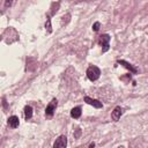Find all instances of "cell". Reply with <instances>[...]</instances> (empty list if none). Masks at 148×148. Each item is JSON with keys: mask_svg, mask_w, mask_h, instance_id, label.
<instances>
[{"mask_svg": "<svg viewBox=\"0 0 148 148\" xmlns=\"http://www.w3.org/2000/svg\"><path fill=\"white\" fill-rule=\"evenodd\" d=\"M99 25H101V23H99V22H95V23H94V25H92V29H94V31H98V29H99Z\"/></svg>", "mask_w": 148, "mask_h": 148, "instance_id": "cell-12", "label": "cell"}, {"mask_svg": "<svg viewBox=\"0 0 148 148\" xmlns=\"http://www.w3.org/2000/svg\"><path fill=\"white\" fill-rule=\"evenodd\" d=\"M99 75H101V71H99L98 67H96V66L88 67V69H87V76H88V79L90 81H96L99 77Z\"/></svg>", "mask_w": 148, "mask_h": 148, "instance_id": "cell-1", "label": "cell"}, {"mask_svg": "<svg viewBox=\"0 0 148 148\" xmlns=\"http://www.w3.org/2000/svg\"><path fill=\"white\" fill-rule=\"evenodd\" d=\"M67 146V138L65 135H60L53 143V148H66Z\"/></svg>", "mask_w": 148, "mask_h": 148, "instance_id": "cell-3", "label": "cell"}, {"mask_svg": "<svg viewBox=\"0 0 148 148\" xmlns=\"http://www.w3.org/2000/svg\"><path fill=\"white\" fill-rule=\"evenodd\" d=\"M109 42H110V36H109L108 34L99 36V44H102L104 52L109 50V46H110V45H109Z\"/></svg>", "mask_w": 148, "mask_h": 148, "instance_id": "cell-4", "label": "cell"}, {"mask_svg": "<svg viewBox=\"0 0 148 148\" xmlns=\"http://www.w3.org/2000/svg\"><path fill=\"white\" fill-rule=\"evenodd\" d=\"M118 64H120V65H123L124 67H126L127 69H130V71H131L133 74H135V73L138 72L135 67H133L131 64H128V62H127V61H125V60H118Z\"/></svg>", "mask_w": 148, "mask_h": 148, "instance_id": "cell-8", "label": "cell"}, {"mask_svg": "<svg viewBox=\"0 0 148 148\" xmlns=\"http://www.w3.org/2000/svg\"><path fill=\"white\" fill-rule=\"evenodd\" d=\"M120 148H123V147H120Z\"/></svg>", "mask_w": 148, "mask_h": 148, "instance_id": "cell-15", "label": "cell"}, {"mask_svg": "<svg viewBox=\"0 0 148 148\" xmlns=\"http://www.w3.org/2000/svg\"><path fill=\"white\" fill-rule=\"evenodd\" d=\"M81 112H82V111H81V108H80V106H76V108L72 109V111H71V117L74 118V119H77V118H80Z\"/></svg>", "mask_w": 148, "mask_h": 148, "instance_id": "cell-9", "label": "cell"}, {"mask_svg": "<svg viewBox=\"0 0 148 148\" xmlns=\"http://www.w3.org/2000/svg\"><path fill=\"white\" fill-rule=\"evenodd\" d=\"M24 117H25V119H30L32 117V108L30 105L24 106Z\"/></svg>", "mask_w": 148, "mask_h": 148, "instance_id": "cell-10", "label": "cell"}, {"mask_svg": "<svg viewBox=\"0 0 148 148\" xmlns=\"http://www.w3.org/2000/svg\"><path fill=\"white\" fill-rule=\"evenodd\" d=\"M45 28L47 29V31L49 32H51L52 31V29H51V18L47 16V20H46V24H45Z\"/></svg>", "mask_w": 148, "mask_h": 148, "instance_id": "cell-11", "label": "cell"}, {"mask_svg": "<svg viewBox=\"0 0 148 148\" xmlns=\"http://www.w3.org/2000/svg\"><path fill=\"white\" fill-rule=\"evenodd\" d=\"M121 113H123V110H121V108H120V106H116V108L113 109V111H112V114H111V117H112V119H113L114 121H117V120L120 118Z\"/></svg>", "mask_w": 148, "mask_h": 148, "instance_id": "cell-6", "label": "cell"}, {"mask_svg": "<svg viewBox=\"0 0 148 148\" xmlns=\"http://www.w3.org/2000/svg\"><path fill=\"white\" fill-rule=\"evenodd\" d=\"M79 135H80V130H77V132H76V134H75V136H76V138H77V136H79Z\"/></svg>", "mask_w": 148, "mask_h": 148, "instance_id": "cell-13", "label": "cell"}, {"mask_svg": "<svg viewBox=\"0 0 148 148\" xmlns=\"http://www.w3.org/2000/svg\"><path fill=\"white\" fill-rule=\"evenodd\" d=\"M8 125L13 128H16L18 125H20V121H18V118L16 116H12L8 118Z\"/></svg>", "mask_w": 148, "mask_h": 148, "instance_id": "cell-7", "label": "cell"}, {"mask_svg": "<svg viewBox=\"0 0 148 148\" xmlns=\"http://www.w3.org/2000/svg\"><path fill=\"white\" fill-rule=\"evenodd\" d=\"M57 105H58V101H57L56 98H53V99L49 103V105L46 106V109H45V114H46L47 117H52L53 113H54V111H56Z\"/></svg>", "mask_w": 148, "mask_h": 148, "instance_id": "cell-2", "label": "cell"}, {"mask_svg": "<svg viewBox=\"0 0 148 148\" xmlns=\"http://www.w3.org/2000/svg\"><path fill=\"white\" fill-rule=\"evenodd\" d=\"M84 102H86L87 104H89V105H92L94 108H97V109H101V108L103 106L102 102H99V101H97V99H94V98H90V97H88V96L84 97Z\"/></svg>", "mask_w": 148, "mask_h": 148, "instance_id": "cell-5", "label": "cell"}, {"mask_svg": "<svg viewBox=\"0 0 148 148\" xmlns=\"http://www.w3.org/2000/svg\"><path fill=\"white\" fill-rule=\"evenodd\" d=\"M95 147V143L92 142V143H90V146H89V148H94Z\"/></svg>", "mask_w": 148, "mask_h": 148, "instance_id": "cell-14", "label": "cell"}]
</instances>
